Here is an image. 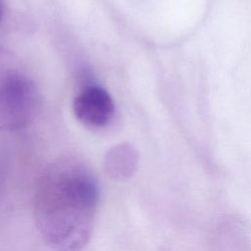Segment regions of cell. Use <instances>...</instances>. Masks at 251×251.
I'll return each mask as SVG.
<instances>
[{"label": "cell", "mask_w": 251, "mask_h": 251, "mask_svg": "<svg viewBox=\"0 0 251 251\" xmlns=\"http://www.w3.org/2000/svg\"><path fill=\"white\" fill-rule=\"evenodd\" d=\"M39 96L34 83L18 72L0 75V128L17 130L35 117Z\"/></svg>", "instance_id": "7a4b0ae2"}, {"label": "cell", "mask_w": 251, "mask_h": 251, "mask_svg": "<svg viewBox=\"0 0 251 251\" xmlns=\"http://www.w3.org/2000/svg\"><path fill=\"white\" fill-rule=\"evenodd\" d=\"M138 157L134 148L126 143L119 144L108 151L104 158L105 173L113 179L126 180L135 172Z\"/></svg>", "instance_id": "277c9868"}, {"label": "cell", "mask_w": 251, "mask_h": 251, "mask_svg": "<svg viewBox=\"0 0 251 251\" xmlns=\"http://www.w3.org/2000/svg\"><path fill=\"white\" fill-rule=\"evenodd\" d=\"M75 118L84 126L93 128L106 126L112 120L115 105L111 95L97 85L86 86L74 99Z\"/></svg>", "instance_id": "3957f363"}, {"label": "cell", "mask_w": 251, "mask_h": 251, "mask_svg": "<svg viewBox=\"0 0 251 251\" xmlns=\"http://www.w3.org/2000/svg\"><path fill=\"white\" fill-rule=\"evenodd\" d=\"M3 14H4V6H3V0H0V22H1V20H2Z\"/></svg>", "instance_id": "5b68a950"}, {"label": "cell", "mask_w": 251, "mask_h": 251, "mask_svg": "<svg viewBox=\"0 0 251 251\" xmlns=\"http://www.w3.org/2000/svg\"><path fill=\"white\" fill-rule=\"evenodd\" d=\"M99 185L93 172L76 158L50 164L40 176L34 192L38 230L55 251H79L94 225Z\"/></svg>", "instance_id": "6da1fadb"}]
</instances>
